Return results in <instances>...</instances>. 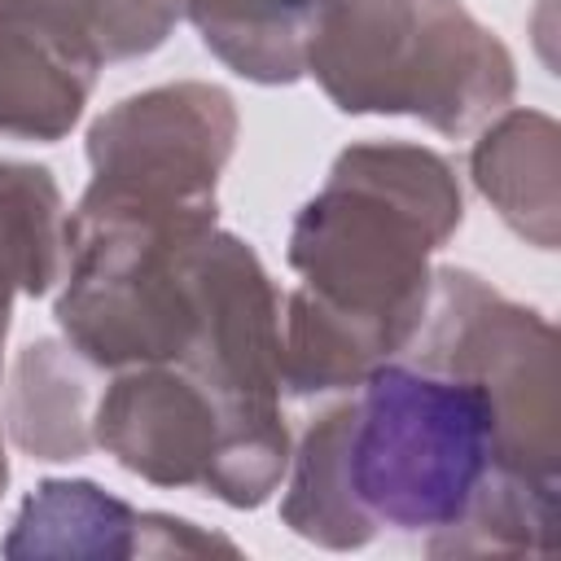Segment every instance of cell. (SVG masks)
<instances>
[{"label": "cell", "instance_id": "14", "mask_svg": "<svg viewBox=\"0 0 561 561\" xmlns=\"http://www.w3.org/2000/svg\"><path fill=\"white\" fill-rule=\"evenodd\" d=\"M9 486V456H4V434H0V495Z\"/></svg>", "mask_w": 561, "mask_h": 561}, {"label": "cell", "instance_id": "12", "mask_svg": "<svg viewBox=\"0 0 561 561\" xmlns=\"http://www.w3.org/2000/svg\"><path fill=\"white\" fill-rule=\"evenodd\" d=\"M0 9L35 13L79 35L101 61H131L167 44L180 0H0Z\"/></svg>", "mask_w": 561, "mask_h": 561}, {"label": "cell", "instance_id": "11", "mask_svg": "<svg viewBox=\"0 0 561 561\" xmlns=\"http://www.w3.org/2000/svg\"><path fill=\"white\" fill-rule=\"evenodd\" d=\"M66 197L48 167L0 162V280L44 298L66 272Z\"/></svg>", "mask_w": 561, "mask_h": 561}, {"label": "cell", "instance_id": "9", "mask_svg": "<svg viewBox=\"0 0 561 561\" xmlns=\"http://www.w3.org/2000/svg\"><path fill=\"white\" fill-rule=\"evenodd\" d=\"M469 171L478 193L500 210V219L535 241L557 245V123L539 110L500 114L473 145Z\"/></svg>", "mask_w": 561, "mask_h": 561}, {"label": "cell", "instance_id": "10", "mask_svg": "<svg viewBox=\"0 0 561 561\" xmlns=\"http://www.w3.org/2000/svg\"><path fill=\"white\" fill-rule=\"evenodd\" d=\"M202 44L241 79L285 88L307 75L320 0H180Z\"/></svg>", "mask_w": 561, "mask_h": 561}, {"label": "cell", "instance_id": "8", "mask_svg": "<svg viewBox=\"0 0 561 561\" xmlns=\"http://www.w3.org/2000/svg\"><path fill=\"white\" fill-rule=\"evenodd\" d=\"M92 368L66 337L31 342L4 394V425L13 443L35 460H83L92 443Z\"/></svg>", "mask_w": 561, "mask_h": 561}, {"label": "cell", "instance_id": "2", "mask_svg": "<svg viewBox=\"0 0 561 561\" xmlns=\"http://www.w3.org/2000/svg\"><path fill=\"white\" fill-rule=\"evenodd\" d=\"M456 167L408 140L346 145L289 228L298 285L280 302V386L298 399L351 390L408 351L434 254L456 237Z\"/></svg>", "mask_w": 561, "mask_h": 561}, {"label": "cell", "instance_id": "6", "mask_svg": "<svg viewBox=\"0 0 561 561\" xmlns=\"http://www.w3.org/2000/svg\"><path fill=\"white\" fill-rule=\"evenodd\" d=\"M4 557H61V561H123V557H206L237 552L228 535L202 530L197 522L131 508L88 478H48L39 482L4 543Z\"/></svg>", "mask_w": 561, "mask_h": 561}, {"label": "cell", "instance_id": "13", "mask_svg": "<svg viewBox=\"0 0 561 561\" xmlns=\"http://www.w3.org/2000/svg\"><path fill=\"white\" fill-rule=\"evenodd\" d=\"M13 289L0 280V373H4V342H9V324H13Z\"/></svg>", "mask_w": 561, "mask_h": 561}, {"label": "cell", "instance_id": "5", "mask_svg": "<svg viewBox=\"0 0 561 561\" xmlns=\"http://www.w3.org/2000/svg\"><path fill=\"white\" fill-rule=\"evenodd\" d=\"M237 101L219 83L180 79L145 88L110 105L88 127L92 184L83 206L153 215V219H219V175L237 149Z\"/></svg>", "mask_w": 561, "mask_h": 561}, {"label": "cell", "instance_id": "3", "mask_svg": "<svg viewBox=\"0 0 561 561\" xmlns=\"http://www.w3.org/2000/svg\"><path fill=\"white\" fill-rule=\"evenodd\" d=\"M307 75L342 114H408L465 136L517 92L504 39L465 0H320Z\"/></svg>", "mask_w": 561, "mask_h": 561}, {"label": "cell", "instance_id": "4", "mask_svg": "<svg viewBox=\"0 0 561 561\" xmlns=\"http://www.w3.org/2000/svg\"><path fill=\"white\" fill-rule=\"evenodd\" d=\"M92 443L153 486L206 491L228 508L267 504L289 469L280 399L224 390L188 364L110 373L92 408Z\"/></svg>", "mask_w": 561, "mask_h": 561}, {"label": "cell", "instance_id": "1", "mask_svg": "<svg viewBox=\"0 0 561 561\" xmlns=\"http://www.w3.org/2000/svg\"><path fill=\"white\" fill-rule=\"evenodd\" d=\"M561 491L552 324L469 267H434L425 320L289 451L280 522L351 552L381 530L430 557L548 552Z\"/></svg>", "mask_w": 561, "mask_h": 561}, {"label": "cell", "instance_id": "7", "mask_svg": "<svg viewBox=\"0 0 561 561\" xmlns=\"http://www.w3.org/2000/svg\"><path fill=\"white\" fill-rule=\"evenodd\" d=\"M101 66L105 61L66 26L0 9V136L35 145L70 136Z\"/></svg>", "mask_w": 561, "mask_h": 561}]
</instances>
